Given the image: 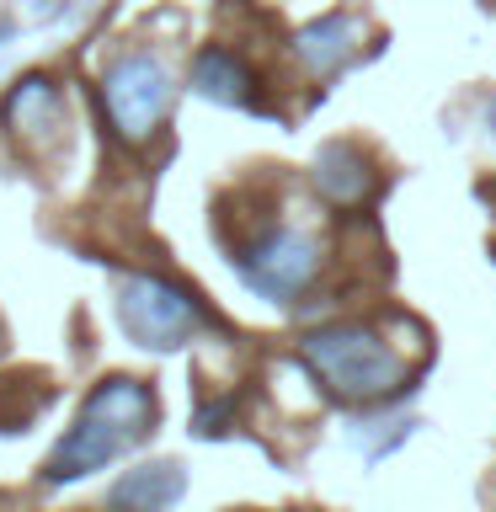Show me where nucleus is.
<instances>
[{
	"label": "nucleus",
	"mask_w": 496,
	"mask_h": 512,
	"mask_svg": "<svg viewBox=\"0 0 496 512\" xmlns=\"http://www.w3.org/2000/svg\"><path fill=\"white\" fill-rule=\"evenodd\" d=\"M150 422H155V395L139 379H107L102 390H91L75 427L59 438L54 459H48V480H75L102 470L107 459L134 448L150 432Z\"/></svg>",
	"instance_id": "1"
},
{
	"label": "nucleus",
	"mask_w": 496,
	"mask_h": 512,
	"mask_svg": "<svg viewBox=\"0 0 496 512\" xmlns=\"http://www.w3.org/2000/svg\"><path fill=\"white\" fill-rule=\"evenodd\" d=\"M102 107H107L112 128H118L128 144H139L160 128V118H166L171 80L150 54H128V59L112 64L107 80H102Z\"/></svg>",
	"instance_id": "2"
},
{
	"label": "nucleus",
	"mask_w": 496,
	"mask_h": 512,
	"mask_svg": "<svg viewBox=\"0 0 496 512\" xmlns=\"http://www.w3.org/2000/svg\"><path fill=\"white\" fill-rule=\"evenodd\" d=\"M118 315H123V331L139 336L144 347H176L198 326V304L160 278H128L118 288Z\"/></svg>",
	"instance_id": "3"
},
{
	"label": "nucleus",
	"mask_w": 496,
	"mask_h": 512,
	"mask_svg": "<svg viewBox=\"0 0 496 512\" xmlns=\"http://www.w3.org/2000/svg\"><path fill=\"white\" fill-rule=\"evenodd\" d=\"M310 363L342 395L384 390V358H379V347L368 342V336H315V342H310Z\"/></svg>",
	"instance_id": "4"
},
{
	"label": "nucleus",
	"mask_w": 496,
	"mask_h": 512,
	"mask_svg": "<svg viewBox=\"0 0 496 512\" xmlns=\"http://www.w3.org/2000/svg\"><path fill=\"white\" fill-rule=\"evenodd\" d=\"M6 128L22 139H38V134H54L64 123V107H59V91L48 86V80H22L11 96H6Z\"/></svg>",
	"instance_id": "5"
},
{
	"label": "nucleus",
	"mask_w": 496,
	"mask_h": 512,
	"mask_svg": "<svg viewBox=\"0 0 496 512\" xmlns=\"http://www.w3.org/2000/svg\"><path fill=\"white\" fill-rule=\"evenodd\" d=\"M176 491H182V475H176V464H150V470H139L134 480H123V486L112 491V502H128V507H160V502H171Z\"/></svg>",
	"instance_id": "6"
},
{
	"label": "nucleus",
	"mask_w": 496,
	"mask_h": 512,
	"mask_svg": "<svg viewBox=\"0 0 496 512\" xmlns=\"http://www.w3.org/2000/svg\"><path fill=\"white\" fill-rule=\"evenodd\" d=\"M198 86L219 102H240L246 96V70L230 59V54H203L198 59Z\"/></svg>",
	"instance_id": "7"
}]
</instances>
